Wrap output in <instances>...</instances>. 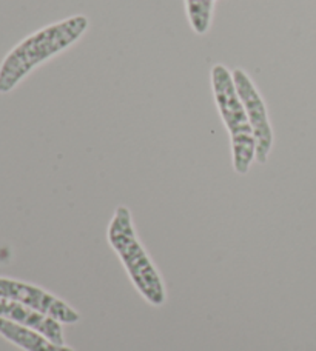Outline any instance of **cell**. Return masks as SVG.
Masks as SVG:
<instances>
[{
  "label": "cell",
  "mask_w": 316,
  "mask_h": 351,
  "mask_svg": "<svg viewBox=\"0 0 316 351\" xmlns=\"http://www.w3.org/2000/svg\"><path fill=\"white\" fill-rule=\"evenodd\" d=\"M90 28V19L74 14L37 29L17 43L0 64V94H6L36 70L78 43Z\"/></svg>",
  "instance_id": "cell-1"
},
{
  "label": "cell",
  "mask_w": 316,
  "mask_h": 351,
  "mask_svg": "<svg viewBox=\"0 0 316 351\" xmlns=\"http://www.w3.org/2000/svg\"><path fill=\"white\" fill-rule=\"evenodd\" d=\"M106 239H109L110 247L116 252L117 258L124 263L130 280L136 287L139 294L150 305L161 306L166 304V284L139 241L128 206L119 205L115 210V215L109 223Z\"/></svg>",
  "instance_id": "cell-2"
},
{
  "label": "cell",
  "mask_w": 316,
  "mask_h": 351,
  "mask_svg": "<svg viewBox=\"0 0 316 351\" xmlns=\"http://www.w3.org/2000/svg\"><path fill=\"white\" fill-rule=\"evenodd\" d=\"M210 80L214 104L230 136L233 170L245 176L256 160V141L245 114V108L229 68L223 64L213 65Z\"/></svg>",
  "instance_id": "cell-3"
},
{
  "label": "cell",
  "mask_w": 316,
  "mask_h": 351,
  "mask_svg": "<svg viewBox=\"0 0 316 351\" xmlns=\"http://www.w3.org/2000/svg\"><path fill=\"white\" fill-rule=\"evenodd\" d=\"M232 76L236 91L245 108V114H247L253 136H255L256 162L261 165H265L270 158L275 141L267 105H265V100L261 91L258 90L256 84L253 82V79L242 68H235L232 71Z\"/></svg>",
  "instance_id": "cell-4"
},
{
  "label": "cell",
  "mask_w": 316,
  "mask_h": 351,
  "mask_svg": "<svg viewBox=\"0 0 316 351\" xmlns=\"http://www.w3.org/2000/svg\"><path fill=\"white\" fill-rule=\"evenodd\" d=\"M0 298L21 302L30 306V308L56 319L60 324L71 325L80 321L79 311L69 306L65 300L56 298L54 294L48 293L41 287L27 284V282L0 278Z\"/></svg>",
  "instance_id": "cell-5"
},
{
  "label": "cell",
  "mask_w": 316,
  "mask_h": 351,
  "mask_svg": "<svg viewBox=\"0 0 316 351\" xmlns=\"http://www.w3.org/2000/svg\"><path fill=\"white\" fill-rule=\"evenodd\" d=\"M0 317L8 319V321L16 322L19 325H23V327L33 328L43 336H47L54 343L65 346V336H63V328L59 321L43 315L41 311L30 308V306L21 302L0 298Z\"/></svg>",
  "instance_id": "cell-6"
},
{
  "label": "cell",
  "mask_w": 316,
  "mask_h": 351,
  "mask_svg": "<svg viewBox=\"0 0 316 351\" xmlns=\"http://www.w3.org/2000/svg\"><path fill=\"white\" fill-rule=\"evenodd\" d=\"M0 336L23 351H74L68 346L54 343L39 331L11 322L5 317H0Z\"/></svg>",
  "instance_id": "cell-7"
},
{
  "label": "cell",
  "mask_w": 316,
  "mask_h": 351,
  "mask_svg": "<svg viewBox=\"0 0 316 351\" xmlns=\"http://www.w3.org/2000/svg\"><path fill=\"white\" fill-rule=\"evenodd\" d=\"M216 2L218 0H184L188 23L198 36H205L210 31Z\"/></svg>",
  "instance_id": "cell-8"
}]
</instances>
